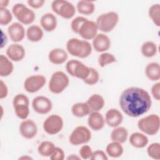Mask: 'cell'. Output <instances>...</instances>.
<instances>
[{
	"instance_id": "obj_24",
	"label": "cell",
	"mask_w": 160,
	"mask_h": 160,
	"mask_svg": "<svg viewBox=\"0 0 160 160\" xmlns=\"http://www.w3.org/2000/svg\"><path fill=\"white\" fill-rule=\"evenodd\" d=\"M88 104L91 112H99L104 106L105 101L103 97L99 94H93L88 99Z\"/></svg>"
},
{
	"instance_id": "obj_25",
	"label": "cell",
	"mask_w": 160,
	"mask_h": 160,
	"mask_svg": "<svg viewBox=\"0 0 160 160\" xmlns=\"http://www.w3.org/2000/svg\"><path fill=\"white\" fill-rule=\"evenodd\" d=\"M147 78L152 81H159L160 79V65L157 62L148 63L144 69Z\"/></svg>"
},
{
	"instance_id": "obj_23",
	"label": "cell",
	"mask_w": 160,
	"mask_h": 160,
	"mask_svg": "<svg viewBox=\"0 0 160 160\" xmlns=\"http://www.w3.org/2000/svg\"><path fill=\"white\" fill-rule=\"evenodd\" d=\"M26 36L29 41L32 42H37L40 41L43 36V29L41 26L37 24H31L26 29Z\"/></svg>"
},
{
	"instance_id": "obj_36",
	"label": "cell",
	"mask_w": 160,
	"mask_h": 160,
	"mask_svg": "<svg viewBox=\"0 0 160 160\" xmlns=\"http://www.w3.org/2000/svg\"><path fill=\"white\" fill-rule=\"evenodd\" d=\"M147 154L149 158L155 159H160V144L159 142H152L147 148Z\"/></svg>"
},
{
	"instance_id": "obj_42",
	"label": "cell",
	"mask_w": 160,
	"mask_h": 160,
	"mask_svg": "<svg viewBox=\"0 0 160 160\" xmlns=\"http://www.w3.org/2000/svg\"><path fill=\"white\" fill-rule=\"evenodd\" d=\"M91 160H108V156L106 154V152L98 149L95 151L92 152V154L91 156Z\"/></svg>"
},
{
	"instance_id": "obj_47",
	"label": "cell",
	"mask_w": 160,
	"mask_h": 160,
	"mask_svg": "<svg viewBox=\"0 0 160 160\" xmlns=\"http://www.w3.org/2000/svg\"><path fill=\"white\" fill-rule=\"evenodd\" d=\"M9 2V0H0V8H7Z\"/></svg>"
},
{
	"instance_id": "obj_10",
	"label": "cell",
	"mask_w": 160,
	"mask_h": 160,
	"mask_svg": "<svg viewBox=\"0 0 160 160\" xmlns=\"http://www.w3.org/2000/svg\"><path fill=\"white\" fill-rule=\"evenodd\" d=\"M64 126V121L58 114L49 115L44 120L42 128L45 132L49 135H55L61 131Z\"/></svg>"
},
{
	"instance_id": "obj_35",
	"label": "cell",
	"mask_w": 160,
	"mask_h": 160,
	"mask_svg": "<svg viewBox=\"0 0 160 160\" xmlns=\"http://www.w3.org/2000/svg\"><path fill=\"white\" fill-rule=\"evenodd\" d=\"M98 64L100 67L104 68L109 64H112L116 61L115 56L110 52H101L98 57Z\"/></svg>"
},
{
	"instance_id": "obj_7",
	"label": "cell",
	"mask_w": 160,
	"mask_h": 160,
	"mask_svg": "<svg viewBox=\"0 0 160 160\" xmlns=\"http://www.w3.org/2000/svg\"><path fill=\"white\" fill-rule=\"evenodd\" d=\"M51 8L55 14L66 19H71L76 12L74 5L66 0H54L51 2Z\"/></svg>"
},
{
	"instance_id": "obj_27",
	"label": "cell",
	"mask_w": 160,
	"mask_h": 160,
	"mask_svg": "<svg viewBox=\"0 0 160 160\" xmlns=\"http://www.w3.org/2000/svg\"><path fill=\"white\" fill-rule=\"evenodd\" d=\"M14 70L12 61L9 59L6 55L1 54L0 56V76L7 77L11 74Z\"/></svg>"
},
{
	"instance_id": "obj_8",
	"label": "cell",
	"mask_w": 160,
	"mask_h": 160,
	"mask_svg": "<svg viewBox=\"0 0 160 160\" xmlns=\"http://www.w3.org/2000/svg\"><path fill=\"white\" fill-rule=\"evenodd\" d=\"M12 106L16 116L22 119H26L29 115V99L24 94H18L12 99Z\"/></svg>"
},
{
	"instance_id": "obj_28",
	"label": "cell",
	"mask_w": 160,
	"mask_h": 160,
	"mask_svg": "<svg viewBox=\"0 0 160 160\" xmlns=\"http://www.w3.org/2000/svg\"><path fill=\"white\" fill-rule=\"evenodd\" d=\"M76 8L79 14L88 16L94 13L96 7L93 1L82 0L78 2Z\"/></svg>"
},
{
	"instance_id": "obj_49",
	"label": "cell",
	"mask_w": 160,
	"mask_h": 160,
	"mask_svg": "<svg viewBox=\"0 0 160 160\" xmlns=\"http://www.w3.org/2000/svg\"><path fill=\"white\" fill-rule=\"evenodd\" d=\"M32 158L30 156H28V155H26V156H22L21 157L19 158V159H32Z\"/></svg>"
},
{
	"instance_id": "obj_26",
	"label": "cell",
	"mask_w": 160,
	"mask_h": 160,
	"mask_svg": "<svg viewBox=\"0 0 160 160\" xmlns=\"http://www.w3.org/2000/svg\"><path fill=\"white\" fill-rule=\"evenodd\" d=\"M128 130L123 126H117L112 130L110 137L112 141H116L121 144L124 143L128 138Z\"/></svg>"
},
{
	"instance_id": "obj_34",
	"label": "cell",
	"mask_w": 160,
	"mask_h": 160,
	"mask_svg": "<svg viewBox=\"0 0 160 160\" xmlns=\"http://www.w3.org/2000/svg\"><path fill=\"white\" fill-rule=\"evenodd\" d=\"M148 15L154 24L160 26V4L158 3L151 5L148 9Z\"/></svg>"
},
{
	"instance_id": "obj_31",
	"label": "cell",
	"mask_w": 160,
	"mask_h": 160,
	"mask_svg": "<svg viewBox=\"0 0 160 160\" xmlns=\"http://www.w3.org/2000/svg\"><path fill=\"white\" fill-rule=\"evenodd\" d=\"M141 52L145 58H152L155 56L158 52V46L155 42L151 41H145L141 45Z\"/></svg>"
},
{
	"instance_id": "obj_4",
	"label": "cell",
	"mask_w": 160,
	"mask_h": 160,
	"mask_svg": "<svg viewBox=\"0 0 160 160\" xmlns=\"http://www.w3.org/2000/svg\"><path fill=\"white\" fill-rule=\"evenodd\" d=\"M119 20V14L115 11H109L100 14L96 20L98 30L102 33L112 31Z\"/></svg>"
},
{
	"instance_id": "obj_40",
	"label": "cell",
	"mask_w": 160,
	"mask_h": 160,
	"mask_svg": "<svg viewBox=\"0 0 160 160\" xmlns=\"http://www.w3.org/2000/svg\"><path fill=\"white\" fill-rule=\"evenodd\" d=\"M92 148L87 144L82 145L79 151V156H80L81 159H90L91 156L92 154Z\"/></svg>"
},
{
	"instance_id": "obj_38",
	"label": "cell",
	"mask_w": 160,
	"mask_h": 160,
	"mask_svg": "<svg viewBox=\"0 0 160 160\" xmlns=\"http://www.w3.org/2000/svg\"><path fill=\"white\" fill-rule=\"evenodd\" d=\"M99 72L93 68H90V72L86 79L83 81L85 84L89 86H92L98 83L99 80Z\"/></svg>"
},
{
	"instance_id": "obj_29",
	"label": "cell",
	"mask_w": 160,
	"mask_h": 160,
	"mask_svg": "<svg viewBox=\"0 0 160 160\" xmlns=\"http://www.w3.org/2000/svg\"><path fill=\"white\" fill-rule=\"evenodd\" d=\"M124 149L122 144L116 142L111 141L109 142L106 148V153L108 156L112 158H117L121 157L123 154Z\"/></svg>"
},
{
	"instance_id": "obj_12",
	"label": "cell",
	"mask_w": 160,
	"mask_h": 160,
	"mask_svg": "<svg viewBox=\"0 0 160 160\" xmlns=\"http://www.w3.org/2000/svg\"><path fill=\"white\" fill-rule=\"evenodd\" d=\"M31 105L33 110L39 114H46L52 108L51 99L44 96H38L33 98Z\"/></svg>"
},
{
	"instance_id": "obj_17",
	"label": "cell",
	"mask_w": 160,
	"mask_h": 160,
	"mask_svg": "<svg viewBox=\"0 0 160 160\" xmlns=\"http://www.w3.org/2000/svg\"><path fill=\"white\" fill-rule=\"evenodd\" d=\"M6 54L12 62H19L24 58L26 50L25 48L19 43H12L6 49Z\"/></svg>"
},
{
	"instance_id": "obj_5",
	"label": "cell",
	"mask_w": 160,
	"mask_h": 160,
	"mask_svg": "<svg viewBox=\"0 0 160 160\" xmlns=\"http://www.w3.org/2000/svg\"><path fill=\"white\" fill-rule=\"evenodd\" d=\"M12 13L22 25H31L36 19L34 11L23 3H16L12 8Z\"/></svg>"
},
{
	"instance_id": "obj_43",
	"label": "cell",
	"mask_w": 160,
	"mask_h": 160,
	"mask_svg": "<svg viewBox=\"0 0 160 160\" xmlns=\"http://www.w3.org/2000/svg\"><path fill=\"white\" fill-rule=\"evenodd\" d=\"M151 93L152 98L156 101L160 100V82L157 81L151 88Z\"/></svg>"
},
{
	"instance_id": "obj_14",
	"label": "cell",
	"mask_w": 160,
	"mask_h": 160,
	"mask_svg": "<svg viewBox=\"0 0 160 160\" xmlns=\"http://www.w3.org/2000/svg\"><path fill=\"white\" fill-rule=\"evenodd\" d=\"M98 28L95 21L87 19L81 26L78 34L82 39L88 41L92 39L98 34Z\"/></svg>"
},
{
	"instance_id": "obj_15",
	"label": "cell",
	"mask_w": 160,
	"mask_h": 160,
	"mask_svg": "<svg viewBox=\"0 0 160 160\" xmlns=\"http://www.w3.org/2000/svg\"><path fill=\"white\" fill-rule=\"evenodd\" d=\"M26 31L24 26L19 22H12L8 28V35L14 43L22 41L26 36Z\"/></svg>"
},
{
	"instance_id": "obj_32",
	"label": "cell",
	"mask_w": 160,
	"mask_h": 160,
	"mask_svg": "<svg viewBox=\"0 0 160 160\" xmlns=\"http://www.w3.org/2000/svg\"><path fill=\"white\" fill-rule=\"evenodd\" d=\"M55 144L49 141L41 142L38 147V152L42 157H50L56 148Z\"/></svg>"
},
{
	"instance_id": "obj_1",
	"label": "cell",
	"mask_w": 160,
	"mask_h": 160,
	"mask_svg": "<svg viewBox=\"0 0 160 160\" xmlns=\"http://www.w3.org/2000/svg\"><path fill=\"white\" fill-rule=\"evenodd\" d=\"M119 104L125 114L131 118H137L146 114L152 105L149 93L143 88L129 87L121 94Z\"/></svg>"
},
{
	"instance_id": "obj_20",
	"label": "cell",
	"mask_w": 160,
	"mask_h": 160,
	"mask_svg": "<svg viewBox=\"0 0 160 160\" xmlns=\"http://www.w3.org/2000/svg\"><path fill=\"white\" fill-rule=\"evenodd\" d=\"M104 116L99 112H91L88 118V124L93 131H100L105 125Z\"/></svg>"
},
{
	"instance_id": "obj_18",
	"label": "cell",
	"mask_w": 160,
	"mask_h": 160,
	"mask_svg": "<svg viewBox=\"0 0 160 160\" xmlns=\"http://www.w3.org/2000/svg\"><path fill=\"white\" fill-rule=\"evenodd\" d=\"M105 122L111 128H115L121 124L123 121L122 112L115 108H111L107 111L104 117Z\"/></svg>"
},
{
	"instance_id": "obj_48",
	"label": "cell",
	"mask_w": 160,
	"mask_h": 160,
	"mask_svg": "<svg viewBox=\"0 0 160 160\" xmlns=\"http://www.w3.org/2000/svg\"><path fill=\"white\" fill-rule=\"evenodd\" d=\"M67 159L69 160H76V159H81V158L79 156H78L76 154H70L68 158Z\"/></svg>"
},
{
	"instance_id": "obj_37",
	"label": "cell",
	"mask_w": 160,
	"mask_h": 160,
	"mask_svg": "<svg viewBox=\"0 0 160 160\" xmlns=\"http://www.w3.org/2000/svg\"><path fill=\"white\" fill-rule=\"evenodd\" d=\"M13 14L8 8H0V24L6 26L11 23L12 20Z\"/></svg>"
},
{
	"instance_id": "obj_44",
	"label": "cell",
	"mask_w": 160,
	"mask_h": 160,
	"mask_svg": "<svg viewBox=\"0 0 160 160\" xmlns=\"http://www.w3.org/2000/svg\"><path fill=\"white\" fill-rule=\"evenodd\" d=\"M46 1L44 0H28L27 1V4L29 7L31 9H38L42 8Z\"/></svg>"
},
{
	"instance_id": "obj_33",
	"label": "cell",
	"mask_w": 160,
	"mask_h": 160,
	"mask_svg": "<svg viewBox=\"0 0 160 160\" xmlns=\"http://www.w3.org/2000/svg\"><path fill=\"white\" fill-rule=\"evenodd\" d=\"M90 72V67H88L81 61H79L74 68L72 77L80 79L82 81L86 79Z\"/></svg>"
},
{
	"instance_id": "obj_46",
	"label": "cell",
	"mask_w": 160,
	"mask_h": 160,
	"mask_svg": "<svg viewBox=\"0 0 160 160\" xmlns=\"http://www.w3.org/2000/svg\"><path fill=\"white\" fill-rule=\"evenodd\" d=\"M1 34H2V36H1V48H2L8 42V38H7V36L6 35V34H4L3 32V31H1Z\"/></svg>"
},
{
	"instance_id": "obj_39",
	"label": "cell",
	"mask_w": 160,
	"mask_h": 160,
	"mask_svg": "<svg viewBox=\"0 0 160 160\" xmlns=\"http://www.w3.org/2000/svg\"><path fill=\"white\" fill-rule=\"evenodd\" d=\"M88 19L84 16H77L76 18H74L71 22V30L78 34L79 28H81V26H82V24L87 20Z\"/></svg>"
},
{
	"instance_id": "obj_13",
	"label": "cell",
	"mask_w": 160,
	"mask_h": 160,
	"mask_svg": "<svg viewBox=\"0 0 160 160\" xmlns=\"http://www.w3.org/2000/svg\"><path fill=\"white\" fill-rule=\"evenodd\" d=\"M19 131L24 138L31 139L37 135L38 129L36 123L32 119L27 118L20 122Z\"/></svg>"
},
{
	"instance_id": "obj_16",
	"label": "cell",
	"mask_w": 160,
	"mask_h": 160,
	"mask_svg": "<svg viewBox=\"0 0 160 160\" xmlns=\"http://www.w3.org/2000/svg\"><path fill=\"white\" fill-rule=\"evenodd\" d=\"M111 39L105 33H98L92 39V47L98 52H106L111 48Z\"/></svg>"
},
{
	"instance_id": "obj_11",
	"label": "cell",
	"mask_w": 160,
	"mask_h": 160,
	"mask_svg": "<svg viewBox=\"0 0 160 160\" xmlns=\"http://www.w3.org/2000/svg\"><path fill=\"white\" fill-rule=\"evenodd\" d=\"M46 82V78L42 74H33L26 78L24 88L29 93H35L42 89Z\"/></svg>"
},
{
	"instance_id": "obj_22",
	"label": "cell",
	"mask_w": 160,
	"mask_h": 160,
	"mask_svg": "<svg viewBox=\"0 0 160 160\" xmlns=\"http://www.w3.org/2000/svg\"><path fill=\"white\" fill-rule=\"evenodd\" d=\"M129 141L130 144L136 148H143L146 147L149 142L147 136L142 132H132L129 138Z\"/></svg>"
},
{
	"instance_id": "obj_9",
	"label": "cell",
	"mask_w": 160,
	"mask_h": 160,
	"mask_svg": "<svg viewBox=\"0 0 160 160\" xmlns=\"http://www.w3.org/2000/svg\"><path fill=\"white\" fill-rule=\"evenodd\" d=\"M92 138L90 129L84 126H78L71 132L69 141L73 146H79L86 144Z\"/></svg>"
},
{
	"instance_id": "obj_6",
	"label": "cell",
	"mask_w": 160,
	"mask_h": 160,
	"mask_svg": "<svg viewBox=\"0 0 160 160\" xmlns=\"http://www.w3.org/2000/svg\"><path fill=\"white\" fill-rule=\"evenodd\" d=\"M69 84L68 76L61 71L53 72L50 78L48 88L49 90L53 94H60L63 92Z\"/></svg>"
},
{
	"instance_id": "obj_30",
	"label": "cell",
	"mask_w": 160,
	"mask_h": 160,
	"mask_svg": "<svg viewBox=\"0 0 160 160\" xmlns=\"http://www.w3.org/2000/svg\"><path fill=\"white\" fill-rule=\"evenodd\" d=\"M72 114L76 118H84L88 116L91 110L86 102H76L74 104L71 108Z\"/></svg>"
},
{
	"instance_id": "obj_41",
	"label": "cell",
	"mask_w": 160,
	"mask_h": 160,
	"mask_svg": "<svg viewBox=\"0 0 160 160\" xmlns=\"http://www.w3.org/2000/svg\"><path fill=\"white\" fill-rule=\"evenodd\" d=\"M49 158L51 160H63L65 158V153L62 148L56 147L54 151Z\"/></svg>"
},
{
	"instance_id": "obj_3",
	"label": "cell",
	"mask_w": 160,
	"mask_h": 160,
	"mask_svg": "<svg viewBox=\"0 0 160 160\" xmlns=\"http://www.w3.org/2000/svg\"><path fill=\"white\" fill-rule=\"evenodd\" d=\"M137 125L140 131L146 135H155L160 128L159 116L156 114L146 116L138 121Z\"/></svg>"
},
{
	"instance_id": "obj_2",
	"label": "cell",
	"mask_w": 160,
	"mask_h": 160,
	"mask_svg": "<svg viewBox=\"0 0 160 160\" xmlns=\"http://www.w3.org/2000/svg\"><path fill=\"white\" fill-rule=\"evenodd\" d=\"M66 48L68 54L79 58L89 57L92 50V44L88 41L76 38L68 39Z\"/></svg>"
},
{
	"instance_id": "obj_45",
	"label": "cell",
	"mask_w": 160,
	"mask_h": 160,
	"mask_svg": "<svg viewBox=\"0 0 160 160\" xmlns=\"http://www.w3.org/2000/svg\"><path fill=\"white\" fill-rule=\"evenodd\" d=\"M8 88L6 84L1 79L0 81V99H2L6 98L8 94Z\"/></svg>"
},
{
	"instance_id": "obj_19",
	"label": "cell",
	"mask_w": 160,
	"mask_h": 160,
	"mask_svg": "<svg viewBox=\"0 0 160 160\" xmlns=\"http://www.w3.org/2000/svg\"><path fill=\"white\" fill-rule=\"evenodd\" d=\"M68 58V52L62 48H54L48 54V59L50 62L55 65L64 63Z\"/></svg>"
},
{
	"instance_id": "obj_21",
	"label": "cell",
	"mask_w": 160,
	"mask_h": 160,
	"mask_svg": "<svg viewBox=\"0 0 160 160\" xmlns=\"http://www.w3.org/2000/svg\"><path fill=\"white\" fill-rule=\"evenodd\" d=\"M40 25L46 32H52L56 29L58 25L56 16L51 12L44 13L41 18Z\"/></svg>"
}]
</instances>
